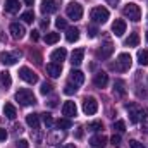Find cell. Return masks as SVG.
<instances>
[{
	"label": "cell",
	"instance_id": "8",
	"mask_svg": "<svg viewBox=\"0 0 148 148\" xmlns=\"http://www.w3.org/2000/svg\"><path fill=\"white\" fill-rule=\"evenodd\" d=\"M19 60V53L17 52H2L0 53V62L3 66H14Z\"/></svg>",
	"mask_w": 148,
	"mask_h": 148
},
{
	"label": "cell",
	"instance_id": "2",
	"mask_svg": "<svg viewBox=\"0 0 148 148\" xmlns=\"http://www.w3.org/2000/svg\"><path fill=\"white\" fill-rule=\"evenodd\" d=\"M131 55L129 53H119V57H117V60H115V64H112V69H115L117 73H126V71H129V67H131Z\"/></svg>",
	"mask_w": 148,
	"mask_h": 148
},
{
	"label": "cell",
	"instance_id": "29",
	"mask_svg": "<svg viewBox=\"0 0 148 148\" xmlns=\"http://www.w3.org/2000/svg\"><path fill=\"white\" fill-rule=\"evenodd\" d=\"M138 62H140V66H148V50L138 52Z\"/></svg>",
	"mask_w": 148,
	"mask_h": 148
},
{
	"label": "cell",
	"instance_id": "48",
	"mask_svg": "<svg viewBox=\"0 0 148 148\" xmlns=\"http://www.w3.org/2000/svg\"><path fill=\"white\" fill-rule=\"evenodd\" d=\"M24 3L26 5H33V0H24Z\"/></svg>",
	"mask_w": 148,
	"mask_h": 148
},
{
	"label": "cell",
	"instance_id": "6",
	"mask_svg": "<svg viewBox=\"0 0 148 148\" xmlns=\"http://www.w3.org/2000/svg\"><path fill=\"white\" fill-rule=\"evenodd\" d=\"M126 109H127V112H129V121H131L133 124H138L140 121L145 119V110L140 109L136 103H129Z\"/></svg>",
	"mask_w": 148,
	"mask_h": 148
},
{
	"label": "cell",
	"instance_id": "3",
	"mask_svg": "<svg viewBox=\"0 0 148 148\" xmlns=\"http://www.w3.org/2000/svg\"><path fill=\"white\" fill-rule=\"evenodd\" d=\"M122 14H124L129 21H133V23H138V21L141 19V9H140V5H136V3H127V5H124Z\"/></svg>",
	"mask_w": 148,
	"mask_h": 148
},
{
	"label": "cell",
	"instance_id": "28",
	"mask_svg": "<svg viewBox=\"0 0 148 148\" xmlns=\"http://www.w3.org/2000/svg\"><path fill=\"white\" fill-rule=\"evenodd\" d=\"M0 81H2V84H3L5 88H9V86L12 84V79H10V73H7V71L0 73Z\"/></svg>",
	"mask_w": 148,
	"mask_h": 148
},
{
	"label": "cell",
	"instance_id": "38",
	"mask_svg": "<svg viewBox=\"0 0 148 148\" xmlns=\"http://www.w3.org/2000/svg\"><path fill=\"white\" fill-rule=\"evenodd\" d=\"M110 143H112V147L119 148L121 147V136H119V134H114V136L110 138Z\"/></svg>",
	"mask_w": 148,
	"mask_h": 148
},
{
	"label": "cell",
	"instance_id": "37",
	"mask_svg": "<svg viewBox=\"0 0 148 148\" xmlns=\"http://www.w3.org/2000/svg\"><path fill=\"white\" fill-rule=\"evenodd\" d=\"M40 91H41V95H48V93H52V84H50V83H43L41 88H40Z\"/></svg>",
	"mask_w": 148,
	"mask_h": 148
},
{
	"label": "cell",
	"instance_id": "45",
	"mask_svg": "<svg viewBox=\"0 0 148 148\" xmlns=\"http://www.w3.org/2000/svg\"><path fill=\"white\" fill-rule=\"evenodd\" d=\"M41 28H48V19H43L41 21Z\"/></svg>",
	"mask_w": 148,
	"mask_h": 148
},
{
	"label": "cell",
	"instance_id": "33",
	"mask_svg": "<svg viewBox=\"0 0 148 148\" xmlns=\"http://www.w3.org/2000/svg\"><path fill=\"white\" fill-rule=\"evenodd\" d=\"M76 91H77V86L73 84V83H67V84L64 86V93H66V95H74Z\"/></svg>",
	"mask_w": 148,
	"mask_h": 148
},
{
	"label": "cell",
	"instance_id": "16",
	"mask_svg": "<svg viewBox=\"0 0 148 148\" xmlns=\"http://www.w3.org/2000/svg\"><path fill=\"white\" fill-rule=\"evenodd\" d=\"M66 57H67V50H66V48H57V50H53L52 55H50V59H52L53 62H57V64H62V60H66Z\"/></svg>",
	"mask_w": 148,
	"mask_h": 148
},
{
	"label": "cell",
	"instance_id": "10",
	"mask_svg": "<svg viewBox=\"0 0 148 148\" xmlns=\"http://www.w3.org/2000/svg\"><path fill=\"white\" fill-rule=\"evenodd\" d=\"M9 31H10L12 38H16V40H21V38H24V35H26L24 26H23V24H19V23H12V24H10V28H9Z\"/></svg>",
	"mask_w": 148,
	"mask_h": 148
},
{
	"label": "cell",
	"instance_id": "32",
	"mask_svg": "<svg viewBox=\"0 0 148 148\" xmlns=\"http://www.w3.org/2000/svg\"><path fill=\"white\" fill-rule=\"evenodd\" d=\"M71 126H73V122H71L69 119H59V121H57V127H59V129H69Z\"/></svg>",
	"mask_w": 148,
	"mask_h": 148
},
{
	"label": "cell",
	"instance_id": "27",
	"mask_svg": "<svg viewBox=\"0 0 148 148\" xmlns=\"http://www.w3.org/2000/svg\"><path fill=\"white\" fill-rule=\"evenodd\" d=\"M59 40H60V35H59V33H47L45 43H47V45H53V43H57Z\"/></svg>",
	"mask_w": 148,
	"mask_h": 148
},
{
	"label": "cell",
	"instance_id": "24",
	"mask_svg": "<svg viewBox=\"0 0 148 148\" xmlns=\"http://www.w3.org/2000/svg\"><path fill=\"white\" fill-rule=\"evenodd\" d=\"M66 38L69 43H74L79 40V29L77 28H67V33H66Z\"/></svg>",
	"mask_w": 148,
	"mask_h": 148
},
{
	"label": "cell",
	"instance_id": "11",
	"mask_svg": "<svg viewBox=\"0 0 148 148\" xmlns=\"http://www.w3.org/2000/svg\"><path fill=\"white\" fill-rule=\"evenodd\" d=\"M112 53H114V45H112L110 41H105V43L102 45V48H98L97 57H98V59H109Z\"/></svg>",
	"mask_w": 148,
	"mask_h": 148
},
{
	"label": "cell",
	"instance_id": "22",
	"mask_svg": "<svg viewBox=\"0 0 148 148\" xmlns=\"http://www.w3.org/2000/svg\"><path fill=\"white\" fill-rule=\"evenodd\" d=\"M26 124L29 127H33V129H38V126H40V115L38 114H28L26 115Z\"/></svg>",
	"mask_w": 148,
	"mask_h": 148
},
{
	"label": "cell",
	"instance_id": "35",
	"mask_svg": "<svg viewBox=\"0 0 148 148\" xmlns=\"http://www.w3.org/2000/svg\"><path fill=\"white\" fill-rule=\"evenodd\" d=\"M41 117H43V122H45V126L47 127H50V126H53V119H52V115L50 114H41Z\"/></svg>",
	"mask_w": 148,
	"mask_h": 148
},
{
	"label": "cell",
	"instance_id": "12",
	"mask_svg": "<svg viewBox=\"0 0 148 148\" xmlns=\"http://www.w3.org/2000/svg\"><path fill=\"white\" fill-rule=\"evenodd\" d=\"M93 83L97 88H105L107 83H109V74L103 73V71H98V73L93 76Z\"/></svg>",
	"mask_w": 148,
	"mask_h": 148
},
{
	"label": "cell",
	"instance_id": "4",
	"mask_svg": "<svg viewBox=\"0 0 148 148\" xmlns=\"http://www.w3.org/2000/svg\"><path fill=\"white\" fill-rule=\"evenodd\" d=\"M90 17H91L93 23H97V24H103V23L109 21V10H107L105 7H95V9H91Z\"/></svg>",
	"mask_w": 148,
	"mask_h": 148
},
{
	"label": "cell",
	"instance_id": "13",
	"mask_svg": "<svg viewBox=\"0 0 148 148\" xmlns=\"http://www.w3.org/2000/svg\"><path fill=\"white\" fill-rule=\"evenodd\" d=\"M112 33L115 36H122L126 33V21L124 19H115L112 24Z\"/></svg>",
	"mask_w": 148,
	"mask_h": 148
},
{
	"label": "cell",
	"instance_id": "7",
	"mask_svg": "<svg viewBox=\"0 0 148 148\" xmlns=\"http://www.w3.org/2000/svg\"><path fill=\"white\" fill-rule=\"evenodd\" d=\"M97 110H98V102H97V98L86 97V98L83 100V112H84L86 115H93V114H97Z\"/></svg>",
	"mask_w": 148,
	"mask_h": 148
},
{
	"label": "cell",
	"instance_id": "31",
	"mask_svg": "<svg viewBox=\"0 0 148 148\" xmlns=\"http://www.w3.org/2000/svg\"><path fill=\"white\" fill-rule=\"evenodd\" d=\"M88 129L97 133V131L103 129V122H102V121H93V122H90V124H88Z\"/></svg>",
	"mask_w": 148,
	"mask_h": 148
},
{
	"label": "cell",
	"instance_id": "17",
	"mask_svg": "<svg viewBox=\"0 0 148 148\" xmlns=\"http://www.w3.org/2000/svg\"><path fill=\"white\" fill-rule=\"evenodd\" d=\"M90 145L93 148H103L107 145V138L103 134H95V136L90 138Z\"/></svg>",
	"mask_w": 148,
	"mask_h": 148
},
{
	"label": "cell",
	"instance_id": "44",
	"mask_svg": "<svg viewBox=\"0 0 148 148\" xmlns=\"http://www.w3.org/2000/svg\"><path fill=\"white\" fill-rule=\"evenodd\" d=\"M76 136H77V138H81V136H83V127H77V131H76Z\"/></svg>",
	"mask_w": 148,
	"mask_h": 148
},
{
	"label": "cell",
	"instance_id": "20",
	"mask_svg": "<svg viewBox=\"0 0 148 148\" xmlns=\"http://www.w3.org/2000/svg\"><path fill=\"white\" fill-rule=\"evenodd\" d=\"M3 115H5L7 119L14 121V119L17 117V110H16V107H14L12 103H5V105H3Z\"/></svg>",
	"mask_w": 148,
	"mask_h": 148
},
{
	"label": "cell",
	"instance_id": "1",
	"mask_svg": "<svg viewBox=\"0 0 148 148\" xmlns=\"http://www.w3.org/2000/svg\"><path fill=\"white\" fill-rule=\"evenodd\" d=\"M16 100H17L23 107H28V105H35V103H36V97H35L33 91L28 90V88H21V90L16 93Z\"/></svg>",
	"mask_w": 148,
	"mask_h": 148
},
{
	"label": "cell",
	"instance_id": "34",
	"mask_svg": "<svg viewBox=\"0 0 148 148\" xmlns=\"http://www.w3.org/2000/svg\"><path fill=\"white\" fill-rule=\"evenodd\" d=\"M114 129L119 131V133H124V131H126V122H124V121H115V122H114Z\"/></svg>",
	"mask_w": 148,
	"mask_h": 148
},
{
	"label": "cell",
	"instance_id": "19",
	"mask_svg": "<svg viewBox=\"0 0 148 148\" xmlns=\"http://www.w3.org/2000/svg\"><path fill=\"white\" fill-rule=\"evenodd\" d=\"M47 73L52 77H59L60 73H62V66L57 64V62H50V64H47Z\"/></svg>",
	"mask_w": 148,
	"mask_h": 148
},
{
	"label": "cell",
	"instance_id": "30",
	"mask_svg": "<svg viewBox=\"0 0 148 148\" xmlns=\"http://www.w3.org/2000/svg\"><path fill=\"white\" fill-rule=\"evenodd\" d=\"M21 19H23L24 23H28V24H31V23L35 21V14H33V10H26V12H23V16H21Z\"/></svg>",
	"mask_w": 148,
	"mask_h": 148
},
{
	"label": "cell",
	"instance_id": "23",
	"mask_svg": "<svg viewBox=\"0 0 148 148\" xmlns=\"http://www.w3.org/2000/svg\"><path fill=\"white\" fill-rule=\"evenodd\" d=\"M19 7H21L19 0H7V2H5V10L10 12V14H16V12L19 10Z\"/></svg>",
	"mask_w": 148,
	"mask_h": 148
},
{
	"label": "cell",
	"instance_id": "5",
	"mask_svg": "<svg viewBox=\"0 0 148 148\" xmlns=\"http://www.w3.org/2000/svg\"><path fill=\"white\" fill-rule=\"evenodd\" d=\"M66 14H67L69 19H73V21H79V19L83 17V5L77 3V2H69L67 7H66Z\"/></svg>",
	"mask_w": 148,
	"mask_h": 148
},
{
	"label": "cell",
	"instance_id": "25",
	"mask_svg": "<svg viewBox=\"0 0 148 148\" xmlns=\"http://www.w3.org/2000/svg\"><path fill=\"white\" fill-rule=\"evenodd\" d=\"M126 47H138V43H140V35L138 33H131L129 36L126 38Z\"/></svg>",
	"mask_w": 148,
	"mask_h": 148
},
{
	"label": "cell",
	"instance_id": "26",
	"mask_svg": "<svg viewBox=\"0 0 148 148\" xmlns=\"http://www.w3.org/2000/svg\"><path fill=\"white\" fill-rule=\"evenodd\" d=\"M114 93H117L119 97H122V95H126V88H124V81H121V79H117V81L114 83Z\"/></svg>",
	"mask_w": 148,
	"mask_h": 148
},
{
	"label": "cell",
	"instance_id": "49",
	"mask_svg": "<svg viewBox=\"0 0 148 148\" xmlns=\"http://www.w3.org/2000/svg\"><path fill=\"white\" fill-rule=\"evenodd\" d=\"M147 19H148V16H147Z\"/></svg>",
	"mask_w": 148,
	"mask_h": 148
},
{
	"label": "cell",
	"instance_id": "18",
	"mask_svg": "<svg viewBox=\"0 0 148 148\" xmlns=\"http://www.w3.org/2000/svg\"><path fill=\"white\" fill-rule=\"evenodd\" d=\"M83 59H84V50L83 48H76L73 52V55H71V64L74 67H77V66H81Z\"/></svg>",
	"mask_w": 148,
	"mask_h": 148
},
{
	"label": "cell",
	"instance_id": "41",
	"mask_svg": "<svg viewBox=\"0 0 148 148\" xmlns=\"http://www.w3.org/2000/svg\"><path fill=\"white\" fill-rule=\"evenodd\" d=\"M129 148H145V145L140 143V141H136V140H131L129 141Z\"/></svg>",
	"mask_w": 148,
	"mask_h": 148
},
{
	"label": "cell",
	"instance_id": "42",
	"mask_svg": "<svg viewBox=\"0 0 148 148\" xmlns=\"http://www.w3.org/2000/svg\"><path fill=\"white\" fill-rule=\"evenodd\" d=\"M7 140V131L5 127H0V141H5Z\"/></svg>",
	"mask_w": 148,
	"mask_h": 148
},
{
	"label": "cell",
	"instance_id": "14",
	"mask_svg": "<svg viewBox=\"0 0 148 148\" xmlns=\"http://www.w3.org/2000/svg\"><path fill=\"white\" fill-rule=\"evenodd\" d=\"M62 114H64L67 119L76 117V114H77V107H76V103H74V102H66V103L62 105Z\"/></svg>",
	"mask_w": 148,
	"mask_h": 148
},
{
	"label": "cell",
	"instance_id": "40",
	"mask_svg": "<svg viewBox=\"0 0 148 148\" xmlns=\"http://www.w3.org/2000/svg\"><path fill=\"white\" fill-rule=\"evenodd\" d=\"M97 33H98L97 26H90V28H88V36H90V38H95V36H97Z\"/></svg>",
	"mask_w": 148,
	"mask_h": 148
},
{
	"label": "cell",
	"instance_id": "43",
	"mask_svg": "<svg viewBox=\"0 0 148 148\" xmlns=\"http://www.w3.org/2000/svg\"><path fill=\"white\" fill-rule=\"evenodd\" d=\"M40 40V33L38 31H31V41H38Z\"/></svg>",
	"mask_w": 148,
	"mask_h": 148
},
{
	"label": "cell",
	"instance_id": "15",
	"mask_svg": "<svg viewBox=\"0 0 148 148\" xmlns=\"http://www.w3.org/2000/svg\"><path fill=\"white\" fill-rule=\"evenodd\" d=\"M41 12L43 14H53L55 10H57V3H55V0H41Z\"/></svg>",
	"mask_w": 148,
	"mask_h": 148
},
{
	"label": "cell",
	"instance_id": "47",
	"mask_svg": "<svg viewBox=\"0 0 148 148\" xmlns=\"http://www.w3.org/2000/svg\"><path fill=\"white\" fill-rule=\"evenodd\" d=\"M64 148H76V147H74V143H67Z\"/></svg>",
	"mask_w": 148,
	"mask_h": 148
},
{
	"label": "cell",
	"instance_id": "46",
	"mask_svg": "<svg viewBox=\"0 0 148 148\" xmlns=\"http://www.w3.org/2000/svg\"><path fill=\"white\" fill-rule=\"evenodd\" d=\"M109 3H110L112 7H115V5L119 3V0H109Z\"/></svg>",
	"mask_w": 148,
	"mask_h": 148
},
{
	"label": "cell",
	"instance_id": "9",
	"mask_svg": "<svg viewBox=\"0 0 148 148\" xmlns=\"http://www.w3.org/2000/svg\"><path fill=\"white\" fill-rule=\"evenodd\" d=\"M19 77L23 79V81H26V83H29V84H35L38 81V76L29 67H21L19 69Z\"/></svg>",
	"mask_w": 148,
	"mask_h": 148
},
{
	"label": "cell",
	"instance_id": "21",
	"mask_svg": "<svg viewBox=\"0 0 148 148\" xmlns=\"http://www.w3.org/2000/svg\"><path fill=\"white\" fill-rule=\"evenodd\" d=\"M71 83H74L76 86L83 84L84 83V74L81 73V71H77V69H73L71 71Z\"/></svg>",
	"mask_w": 148,
	"mask_h": 148
},
{
	"label": "cell",
	"instance_id": "50",
	"mask_svg": "<svg viewBox=\"0 0 148 148\" xmlns=\"http://www.w3.org/2000/svg\"><path fill=\"white\" fill-rule=\"evenodd\" d=\"M147 38H148V35H147Z\"/></svg>",
	"mask_w": 148,
	"mask_h": 148
},
{
	"label": "cell",
	"instance_id": "36",
	"mask_svg": "<svg viewBox=\"0 0 148 148\" xmlns=\"http://www.w3.org/2000/svg\"><path fill=\"white\" fill-rule=\"evenodd\" d=\"M55 26H57L59 29H67V21H66L64 17H59V19L55 21Z\"/></svg>",
	"mask_w": 148,
	"mask_h": 148
},
{
	"label": "cell",
	"instance_id": "39",
	"mask_svg": "<svg viewBox=\"0 0 148 148\" xmlns=\"http://www.w3.org/2000/svg\"><path fill=\"white\" fill-rule=\"evenodd\" d=\"M16 148H29V145H28L26 140H17L16 141Z\"/></svg>",
	"mask_w": 148,
	"mask_h": 148
}]
</instances>
